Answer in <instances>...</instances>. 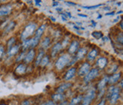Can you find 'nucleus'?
Listing matches in <instances>:
<instances>
[{
	"mask_svg": "<svg viewBox=\"0 0 123 105\" xmlns=\"http://www.w3.org/2000/svg\"><path fill=\"white\" fill-rule=\"evenodd\" d=\"M106 98H108L110 104L111 105H114L116 104L118 100L120 98V90L119 88H116L115 86H112L109 88Z\"/></svg>",
	"mask_w": 123,
	"mask_h": 105,
	"instance_id": "1",
	"label": "nucleus"
},
{
	"mask_svg": "<svg viewBox=\"0 0 123 105\" xmlns=\"http://www.w3.org/2000/svg\"><path fill=\"white\" fill-rule=\"evenodd\" d=\"M37 29V25L35 23H30L25 27V29L21 34V40L25 41L27 40L28 37H30L34 34L36 30Z\"/></svg>",
	"mask_w": 123,
	"mask_h": 105,
	"instance_id": "2",
	"label": "nucleus"
},
{
	"mask_svg": "<svg viewBox=\"0 0 123 105\" xmlns=\"http://www.w3.org/2000/svg\"><path fill=\"white\" fill-rule=\"evenodd\" d=\"M72 58L70 57L69 54H63L59 56L55 63V67L57 71H62L66 66H68Z\"/></svg>",
	"mask_w": 123,
	"mask_h": 105,
	"instance_id": "3",
	"label": "nucleus"
},
{
	"mask_svg": "<svg viewBox=\"0 0 123 105\" xmlns=\"http://www.w3.org/2000/svg\"><path fill=\"white\" fill-rule=\"evenodd\" d=\"M39 41H40V40L36 38L35 37L31 38V39H28V40L23 41V44H22L23 50L26 51V50H28V49L31 50L33 48H34V47L37 46V44H39Z\"/></svg>",
	"mask_w": 123,
	"mask_h": 105,
	"instance_id": "4",
	"label": "nucleus"
},
{
	"mask_svg": "<svg viewBox=\"0 0 123 105\" xmlns=\"http://www.w3.org/2000/svg\"><path fill=\"white\" fill-rule=\"evenodd\" d=\"M96 92L95 90L91 89L87 93V94L84 97H83L82 101H81V105H91L93 99L96 98Z\"/></svg>",
	"mask_w": 123,
	"mask_h": 105,
	"instance_id": "5",
	"label": "nucleus"
},
{
	"mask_svg": "<svg viewBox=\"0 0 123 105\" xmlns=\"http://www.w3.org/2000/svg\"><path fill=\"white\" fill-rule=\"evenodd\" d=\"M87 53V50L86 48H81V49H78V52H77V54L75 56V57L74 59H72V60L70 61V63H68V66H72L74 65L75 63H77L78 61L81 60L82 59H84L86 54Z\"/></svg>",
	"mask_w": 123,
	"mask_h": 105,
	"instance_id": "6",
	"label": "nucleus"
},
{
	"mask_svg": "<svg viewBox=\"0 0 123 105\" xmlns=\"http://www.w3.org/2000/svg\"><path fill=\"white\" fill-rule=\"evenodd\" d=\"M98 75H99V70L97 68L91 69L89 71V72L84 77V82L85 83L91 82L92 80L96 79Z\"/></svg>",
	"mask_w": 123,
	"mask_h": 105,
	"instance_id": "7",
	"label": "nucleus"
},
{
	"mask_svg": "<svg viewBox=\"0 0 123 105\" xmlns=\"http://www.w3.org/2000/svg\"><path fill=\"white\" fill-rule=\"evenodd\" d=\"M91 64L85 62L78 69V76H80V77H84L89 72V71L91 70Z\"/></svg>",
	"mask_w": 123,
	"mask_h": 105,
	"instance_id": "8",
	"label": "nucleus"
},
{
	"mask_svg": "<svg viewBox=\"0 0 123 105\" xmlns=\"http://www.w3.org/2000/svg\"><path fill=\"white\" fill-rule=\"evenodd\" d=\"M79 42L78 40H73L72 43L70 44L69 45V47L68 49V54H71V55H73L74 53H76L78 50V48H79Z\"/></svg>",
	"mask_w": 123,
	"mask_h": 105,
	"instance_id": "9",
	"label": "nucleus"
},
{
	"mask_svg": "<svg viewBox=\"0 0 123 105\" xmlns=\"http://www.w3.org/2000/svg\"><path fill=\"white\" fill-rule=\"evenodd\" d=\"M12 10V8L10 5H4L0 7V17L7 16L10 15Z\"/></svg>",
	"mask_w": 123,
	"mask_h": 105,
	"instance_id": "10",
	"label": "nucleus"
},
{
	"mask_svg": "<svg viewBox=\"0 0 123 105\" xmlns=\"http://www.w3.org/2000/svg\"><path fill=\"white\" fill-rule=\"evenodd\" d=\"M35 50L34 49H31L29 51L27 52V53L25 55V58H24V62L26 63V64H29L31 63V62L34 60V57H35Z\"/></svg>",
	"mask_w": 123,
	"mask_h": 105,
	"instance_id": "11",
	"label": "nucleus"
},
{
	"mask_svg": "<svg viewBox=\"0 0 123 105\" xmlns=\"http://www.w3.org/2000/svg\"><path fill=\"white\" fill-rule=\"evenodd\" d=\"M75 73H76V68L75 67H72L70 68L68 71L67 72L65 73V76H64V79L66 82H68V81H70L71 79H72L74 75H75Z\"/></svg>",
	"mask_w": 123,
	"mask_h": 105,
	"instance_id": "12",
	"label": "nucleus"
},
{
	"mask_svg": "<svg viewBox=\"0 0 123 105\" xmlns=\"http://www.w3.org/2000/svg\"><path fill=\"white\" fill-rule=\"evenodd\" d=\"M121 76H122V73L121 72L112 74L110 76V77H109L108 83L110 84V85H114V84L117 83L118 82H119V80L121 79Z\"/></svg>",
	"mask_w": 123,
	"mask_h": 105,
	"instance_id": "13",
	"label": "nucleus"
},
{
	"mask_svg": "<svg viewBox=\"0 0 123 105\" xmlns=\"http://www.w3.org/2000/svg\"><path fill=\"white\" fill-rule=\"evenodd\" d=\"M72 86V84L70 83V82H65V83H63L61 85L57 88L56 89V92L59 93V94H62L63 92H65L66 90H68L69 88H71Z\"/></svg>",
	"mask_w": 123,
	"mask_h": 105,
	"instance_id": "14",
	"label": "nucleus"
},
{
	"mask_svg": "<svg viewBox=\"0 0 123 105\" xmlns=\"http://www.w3.org/2000/svg\"><path fill=\"white\" fill-rule=\"evenodd\" d=\"M107 63H108V59L106 57H100L97 61V66L101 70L106 67L107 66Z\"/></svg>",
	"mask_w": 123,
	"mask_h": 105,
	"instance_id": "15",
	"label": "nucleus"
},
{
	"mask_svg": "<svg viewBox=\"0 0 123 105\" xmlns=\"http://www.w3.org/2000/svg\"><path fill=\"white\" fill-rule=\"evenodd\" d=\"M62 46L61 43L59 42V43H57V44H55L51 50V56L55 57L59 53V52L62 50Z\"/></svg>",
	"mask_w": 123,
	"mask_h": 105,
	"instance_id": "16",
	"label": "nucleus"
},
{
	"mask_svg": "<svg viewBox=\"0 0 123 105\" xmlns=\"http://www.w3.org/2000/svg\"><path fill=\"white\" fill-rule=\"evenodd\" d=\"M26 69H27L26 66L25 64L21 63L16 67V69L15 70V73L17 75H22L26 72Z\"/></svg>",
	"mask_w": 123,
	"mask_h": 105,
	"instance_id": "17",
	"label": "nucleus"
},
{
	"mask_svg": "<svg viewBox=\"0 0 123 105\" xmlns=\"http://www.w3.org/2000/svg\"><path fill=\"white\" fill-rule=\"evenodd\" d=\"M108 79H109V77L108 76H105L103 79H101L99 83L97 84V89L101 92V91L104 90V88H106V85L108 83Z\"/></svg>",
	"mask_w": 123,
	"mask_h": 105,
	"instance_id": "18",
	"label": "nucleus"
},
{
	"mask_svg": "<svg viewBox=\"0 0 123 105\" xmlns=\"http://www.w3.org/2000/svg\"><path fill=\"white\" fill-rule=\"evenodd\" d=\"M98 52H99V51H98V50L97 48L92 49L87 53V60H89V61H93V60H94V59H96V57L97 56Z\"/></svg>",
	"mask_w": 123,
	"mask_h": 105,
	"instance_id": "19",
	"label": "nucleus"
},
{
	"mask_svg": "<svg viewBox=\"0 0 123 105\" xmlns=\"http://www.w3.org/2000/svg\"><path fill=\"white\" fill-rule=\"evenodd\" d=\"M46 24H43V25H42L40 27H39L35 31V37L37 38V39H40L43 34V32L46 29Z\"/></svg>",
	"mask_w": 123,
	"mask_h": 105,
	"instance_id": "20",
	"label": "nucleus"
},
{
	"mask_svg": "<svg viewBox=\"0 0 123 105\" xmlns=\"http://www.w3.org/2000/svg\"><path fill=\"white\" fill-rule=\"evenodd\" d=\"M19 49H20L19 45H15L14 46H12L10 50H8L7 54H8V57H12L14 56H15L18 52H19Z\"/></svg>",
	"mask_w": 123,
	"mask_h": 105,
	"instance_id": "21",
	"label": "nucleus"
},
{
	"mask_svg": "<svg viewBox=\"0 0 123 105\" xmlns=\"http://www.w3.org/2000/svg\"><path fill=\"white\" fill-rule=\"evenodd\" d=\"M52 99L55 102H62L65 101V95L63 94H59V93H56V94H54L51 96Z\"/></svg>",
	"mask_w": 123,
	"mask_h": 105,
	"instance_id": "22",
	"label": "nucleus"
},
{
	"mask_svg": "<svg viewBox=\"0 0 123 105\" xmlns=\"http://www.w3.org/2000/svg\"><path fill=\"white\" fill-rule=\"evenodd\" d=\"M16 26V23L14 21H12L9 22L8 25L6 26V27H5V30H4V34H8L9 32L12 31L14 28Z\"/></svg>",
	"mask_w": 123,
	"mask_h": 105,
	"instance_id": "23",
	"label": "nucleus"
},
{
	"mask_svg": "<svg viewBox=\"0 0 123 105\" xmlns=\"http://www.w3.org/2000/svg\"><path fill=\"white\" fill-rule=\"evenodd\" d=\"M82 99H83V95H78V96L73 98L68 105H78L82 101Z\"/></svg>",
	"mask_w": 123,
	"mask_h": 105,
	"instance_id": "24",
	"label": "nucleus"
},
{
	"mask_svg": "<svg viewBox=\"0 0 123 105\" xmlns=\"http://www.w3.org/2000/svg\"><path fill=\"white\" fill-rule=\"evenodd\" d=\"M50 43H51L50 38L48 37H45L44 39H43V40L42 43H41V48H43V49H47L49 47Z\"/></svg>",
	"mask_w": 123,
	"mask_h": 105,
	"instance_id": "25",
	"label": "nucleus"
},
{
	"mask_svg": "<svg viewBox=\"0 0 123 105\" xmlns=\"http://www.w3.org/2000/svg\"><path fill=\"white\" fill-rule=\"evenodd\" d=\"M43 56H44V51H43V50L40 51V52H39V53H38V55H37V58H36L35 65H36L37 66H40V62H41L42 59L43 58Z\"/></svg>",
	"mask_w": 123,
	"mask_h": 105,
	"instance_id": "26",
	"label": "nucleus"
},
{
	"mask_svg": "<svg viewBox=\"0 0 123 105\" xmlns=\"http://www.w3.org/2000/svg\"><path fill=\"white\" fill-rule=\"evenodd\" d=\"M49 62V55H46L45 56H43V58L42 59L40 63V66L41 67H45L47 65H48Z\"/></svg>",
	"mask_w": 123,
	"mask_h": 105,
	"instance_id": "27",
	"label": "nucleus"
},
{
	"mask_svg": "<svg viewBox=\"0 0 123 105\" xmlns=\"http://www.w3.org/2000/svg\"><path fill=\"white\" fill-rule=\"evenodd\" d=\"M15 43H16V39L15 37H12L10 38L8 42H7V48H8V50H10L12 46H14L15 45Z\"/></svg>",
	"mask_w": 123,
	"mask_h": 105,
	"instance_id": "28",
	"label": "nucleus"
},
{
	"mask_svg": "<svg viewBox=\"0 0 123 105\" xmlns=\"http://www.w3.org/2000/svg\"><path fill=\"white\" fill-rule=\"evenodd\" d=\"M91 35H92L93 37H94L97 40H100V39H101V38L103 37V33L100 32V31H93L91 34Z\"/></svg>",
	"mask_w": 123,
	"mask_h": 105,
	"instance_id": "29",
	"label": "nucleus"
},
{
	"mask_svg": "<svg viewBox=\"0 0 123 105\" xmlns=\"http://www.w3.org/2000/svg\"><path fill=\"white\" fill-rule=\"evenodd\" d=\"M25 52H26V51H24L23 50V52H21V53H20V55L16 58V60L15 61L16 62H20L22 59L24 60V58H25Z\"/></svg>",
	"mask_w": 123,
	"mask_h": 105,
	"instance_id": "30",
	"label": "nucleus"
},
{
	"mask_svg": "<svg viewBox=\"0 0 123 105\" xmlns=\"http://www.w3.org/2000/svg\"><path fill=\"white\" fill-rule=\"evenodd\" d=\"M103 6V4H99L97 5V6H81L84 8H86V9H96L99 7H101Z\"/></svg>",
	"mask_w": 123,
	"mask_h": 105,
	"instance_id": "31",
	"label": "nucleus"
},
{
	"mask_svg": "<svg viewBox=\"0 0 123 105\" xmlns=\"http://www.w3.org/2000/svg\"><path fill=\"white\" fill-rule=\"evenodd\" d=\"M122 32H120L119 34H118L117 36V40L118 42H119L121 44H122V43H123V40H122Z\"/></svg>",
	"mask_w": 123,
	"mask_h": 105,
	"instance_id": "32",
	"label": "nucleus"
},
{
	"mask_svg": "<svg viewBox=\"0 0 123 105\" xmlns=\"http://www.w3.org/2000/svg\"><path fill=\"white\" fill-rule=\"evenodd\" d=\"M5 54V48L2 45H0V59H2Z\"/></svg>",
	"mask_w": 123,
	"mask_h": 105,
	"instance_id": "33",
	"label": "nucleus"
},
{
	"mask_svg": "<svg viewBox=\"0 0 123 105\" xmlns=\"http://www.w3.org/2000/svg\"><path fill=\"white\" fill-rule=\"evenodd\" d=\"M40 105H58V104L56 103H55L54 101H46V102Z\"/></svg>",
	"mask_w": 123,
	"mask_h": 105,
	"instance_id": "34",
	"label": "nucleus"
},
{
	"mask_svg": "<svg viewBox=\"0 0 123 105\" xmlns=\"http://www.w3.org/2000/svg\"><path fill=\"white\" fill-rule=\"evenodd\" d=\"M21 105H31V102H30L29 100L25 99V100H24L23 101H21Z\"/></svg>",
	"mask_w": 123,
	"mask_h": 105,
	"instance_id": "35",
	"label": "nucleus"
},
{
	"mask_svg": "<svg viewBox=\"0 0 123 105\" xmlns=\"http://www.w3.org/2000/svg\"><path fill=\"white\" fill-rule=\"evenodd\" d=\"M97 105H106V99L103 98V99L101 100V101L98 103Z\"/></svg>",
	"mask_w": 123,
	"mask_h": 105,
	"instance_id": "36",
	"label": "nucleus"
},
{
	"mask_svg": "<svg viewBox=\"0 0 123 105\" xmlns=\"http://www.w3.org/2000/svg\"><path fill=\"white\" fill-rule=\"evenodd\" d=\"M61 16H62V21H67V18H66L65 14H62Z\"/></svg>",
	"mask_w": 123,
	"mask_h": 105,
	"instance_id": "37",
	"label": "nucleus"
},
{
	"mask_svg": "<svg viewBox=\"0 0 123 105\" xmlns=\"http://www.w3.org/2000/svg\"><path fill=\"white\" fill-rule=\"evenodd\" d=\"M114 14H115V12H107V13L106 14V16L114 15Z\"/></svg>",
	"mask_w": 123,
	"mask_h": 105,
	"instance_id": "38",
	"label": "nucleus"
},
{
	"mask_svg": "<svg viewBox=\"0 0 123 105\" xmlns=\"http://www.w3.org/2000/svg\"><path fill=\"white\" fill-rule=\"evenodd\" d=\"M66 4H68V5H72V6H76V4L74 3V2H65Z\"/></svg>",
	"mask_w": 123,
	"mask_h": 105,
	"instance_id": "39",
	"label": "nucleus"
},
{
	"mask_svg": "<svg viewBox=\"0 0 123 105\" xmlns=\"http://www.w3.org/2000/svg\"><path fill=\"white\" fill-rule=\"evenodd\" d=\"M34 2H35V5H37V6H40V2H41V1H37V0H35Z\"/></svg>",
	"mask_w": 123,
	"mask_h": 105,
	"instance_id": "40",
	"label": "nucleus"
},
{
	"mask_svg": "<svg viewBox=\"0 0 123 105\" xmlns=\"http://www.w3.org/2000/svg\"><path fill=\"white\" fill-rule=\"evenodd\" d=\"M78 16L80 17H84V18H87V15H83V14H78Z\"/></svg>",
	"mask_w": 123,
	"mask_h": 105,
	"instance_id": "41",
	"label": "nucleus"
},
{
	"mask_svg": "<svg viewBox=\"0 0 123 105\" xmlns=\"http://www.w3.org/2000/svg\"><path fill=\"white\" fill-rule=\"evenodd\" d=\"M91 23H92V27H96V25H97V24H96V22H94L93 21H91Z\"/></svg>",
	"mask_w": 123,
	"mask_h": 105,
	"instance_id": "42",
	"label": "nucleus"
},
{
	"mask_svg": "<svg viewBox=\"0 0 123 105\" xmlns=\"http://www.w3.org/2000/svg\"><path fill=\"white\" fill-rule=\"evenodd\" d=\"M65 14H67L69 18H72V15H71V13H70V12H66Z\"/></svg>",
	"mask_w": 123,
	"mask_h": 105,
	"instance_id": "43",
	"label": "nucleus"
},
{
	"mask_svg": "<svg viewBox=\"0 0 123 105\" xmlns=\"http://www.w3.org/2000/svg\"><path fill=\"white\" fill-rule=\"evenodd\" d=\"M122 24H123V21H120V28H121L122 30L123 29V27H122L123 25H122Z\"/></svg>",
	"mask_w": 123,
	"mask_h": 105,
	"instance_id": "44",
	"label": "nucleus"
},
{
	"mask_svg": "<svg viewBox=\"0 0 123 105\" xmlns=\"http://www.w3.org/2000/svg\"><path fill=\"white\" fill-rule=\"evenodd\" d=\"M74 29H77V30H80V27H78V26H77V25H74Z\"/></svg>",
	"mask_w": 123,
	"mask_h": 105,
	"instance_id": "45",
	"label": "nucleus"
},
{
	"mask_svg": "<svg viewBox=\"0 0 123 105\" xmlns=\"http://www.w3.org/2000/svg\"><path fill=\"white\" fill-rule=\"evenodd\" d=\"M56 10H57L58 12H62V8H56Z\"/></svg>",
	"mask_w": 123,
	"mask_h": 105,
	"instance_id": "46",
	"label": "nucleus"
},
{
	"mask_svg": "<svg viewBox=\"0 0 123 105\" xmlns=\"http://www.w3.org/2000/svg\"><path fill=\"white\" fill-rule=\"evenodd\" d=\"M50 18H51V20L53 21H55V18H53V17H50Z\"/></svg>",
	"mask_w": 123,
	"mask_h": 105,
	"instance_id": "47",
	"label": "nucleus"
},
{
	"mask_svg": "<svg viewBox=\"0 0 123 105\" xmlns=\"http://www.w3.org/2000/svg\"><path fill=\"white\" fill-rule=\"evenodd\" d=\"M53 2H54V4L53 5V6H56V5H58V4H59V3H58L57 2H55V1H53Z\"/></svg>",
	"mask_w": 123,
	"mask_h": 105,
	"instance_id": "48",
	"label": "nucleus"
},
{
	"mask_svg": "<svg viewBox=\"0 0 123 105\" xmlns=\"http://www.w3.org/2000/svg\"><path fill=\"white\" fill-rule=\"evenodd\" d=\"M104 9H105V10H108V11H110V7H106V8H104Z\"/></svg>",
	"mask_w": 123,
	"mask_h": 105,
	"instance_id": "49",
	"label": "nucleus"
},
{
	"mask_svg": "<svg viewBox=\"0 0 123 105\" xmlns=\"http://www.w3.org/2000/svg\"><path fill=\"white\" fill-rule=\"evenodd\" d=\"M122 84H123V82H122V81L121 83H120V87H121V88H122Z\"/></svg>",
	"mask_w": 123,
	"mask_h": 105,
	"instance_id": "50",
	"label": "nucleus"
},
{
	"mask_svg": "<svg viewBox=\"0 0 123 105\" xmlns=\"http://www.w3.org/2000/svg\"><path fill=\"white\" fill-rule=\"evenodd\" d=\"M102 18V15H99L98 17H97V19H100V18Z\"/></svg>",
	"mask_w": 123,
	"mask_h": 105,
	"instance_id": "51",
	"label": "nucleus"
},
{
	"mask_svg": "<svg viewBox=\"0 0 123 105\" xmlns=\"http://www.w3.org/2000/svg\"><path fill=\"white\" fill-rule=\"evenodd\" d=\"M122 11H120V12H118L116 14H122Z\"/></svg>",
	"mask_w": 123,
	"mask_h": 105,
	"instance_id": "52",
	"label": "nucleus"
},
{
	"mask_svg": "<svg viewBox=\"0 0 123 105\" xmlns=\"http://www.w3.org/2000/svg\"><path fill=\"white\" fill-rule=\"evenodd\" d=\"M0 105H8V104H5V103H2V104H0Z\"/></svg>",
	"mask_w": 123,
	"mask_h": 105,
	"instance_id": "53",
	"label": "nucleus"
}]
</instances>
